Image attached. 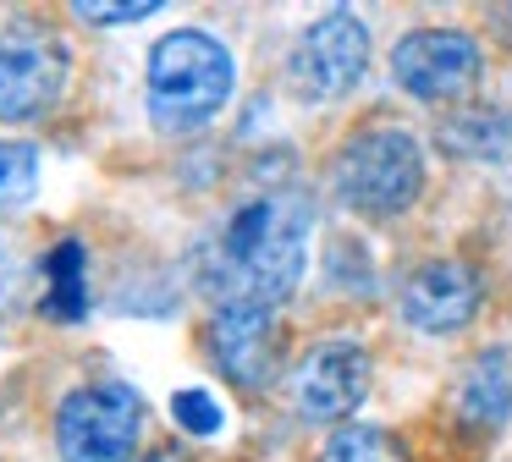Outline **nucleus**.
I'll list each match as a JSON object with an SVG mask.
<instances>
[{"mask_svg":"<svg viewBox=\"0 0 512 462\" xmlns=\"http://www.w3.org/2000/svg\"><path fill=\"white\" fill-rule=\"evenodd\" d=\"M314 209L298 193H259L221 220L199 248V286L221 308H270L287 303L303 281Z\"/></svg>","mask_w":512,"mask_h":462,"instance_id":"f257e3e1","label":"nucleus"},{"mask_svg":"<svg viewBox=\"0 0 512 462\" xmlns=\"http://www.w3.org/2000/svg\"><path fill=\"white\" fill-rule=\"evenodd\" d=\"M232 50L204 28H177L149 50V116L160 132H199L232 99Z\"/></svg>","mask_w":512,"mask_h":462,"instance_id":"f03ea898","label":"nucleus"},{"mask_svg":"<svg viewBox=\"0 0 512 462\" xmlns=\"http://www.w3.org/2000/svg\"><path fill=\"white\" fill-rule=\"evenodd\" d=\"M424 187V154L402 127H369L336 154V198L369 220H391L413 209Z\"/></svg>","mask_w":512,"mask_h":462,"instance_id":"7ed1b4c3","label":"nucleus"},{"mask_svg":"<svg viewBox=\"0 0 512 462\" xmlns=\"http://www.w3.org/2000/svg\"><path fill=\"white\" fill-rule=\"evenodd\" d=\"M138 435H144V396L122 380L78 385L56 407L61 462H133Z\"/></svg>","mask_w":512,"mask_h":462,"instance_id":"20e7f679","label":"nucleus"},{"mask_svg":"<svg viewBox=\"0 0 512 462\" xmlns=\"http://www.w3.org/2000/svg\"><path fill=\"white\" fill-rule=\"evenodd\" d=\"M369 61V28L353 11H325L320 22L298 33L287 55V83L303 99H342L347 88H358Z\"/></svg>","mask_w":512,"mask_h":462,"instance_id":"39448f33","label":"nucleus"},{"mask_svg":"<svg viewBox=\"0 0 512 462\" xmlns=\"http://www.w3.org/2000/svg\"><path fill=\"white\" fill-rule=\"evenodd\" d=\"M67 88V50L34 22L0 28V121H39Z\"/></svg>","mask_w":512,"mask_h":462,"instance_id":"423d86ee","label":"nucleus"},{"mask_svg":"<svg viewBox=\"0 0 512 462\" xmlns=\"http://www.w3.org/2000/svg\"><path fill=\"white\" fill-rule=\"evenodd\" d=\"M391 77L419 99H457L479 83V44L457 28H419L397 39Z\"/></svg>","mask_w":512,"mask_h":462,"instance_id":"0eeeda50","label":"nucleus"},{"mask_svg":"<svg viewBox=\"0 0 512 462\" xmlns=\"http://www.w3.org/2000/svg\"><path fill=\"white\" fill-rule=\"evenodd\" d=\"M204 336H210V358L221 363L226 380H237L243 391L276 385L281 330H276V314H270V308H215Z\"/></svg>","mask_w":512,"mask_h":462,"instance_id":"6e6552de","label":"nucleus"},{"mask_svg":"<svg viewBox=\"0 0 512 462\" xmlns=\"http://www.w3.org/2000/svg\"><path fill=\"white\" fill-rule=\"evenodd\" d=\"M292 396H298V413L314 424H336L347 418L358 402L369 396V352L353 341H325L292 374Z\"/></svg>","mask_w":512,"mask_h":462,"instance_id":"1a4fd4ad","label":"nucleus"},{"mask_svg":"<svg viewBox=\"0 0 512 462\" xmlns=\"http://www.w3.org/2000/svg\"><path fill=\"white\" fill-rule=\"evenodd\" d=\"M479 292H485V281H479L474 264H463V259L419 264V270L402 281V319H408L413 330L441 336V330H457V325L474 319Z\"/></svg>","mask_w":512,"mask_h":462,"instance_id":"9d476101","label":"nucleus"},{"mask_svg":"<svg viewBox=\"0 0 512 462\" xmlns=\"http://www.w3.org/2000/svg\"><path fill=\"white\" fill-rule=\"evenodd\" d=\"M45 314L50 319L89 314V248L72 237L45 253Z\"/></svg>","mask_w":512,"mask_h":462,"instance_id":"9b49d317","label":"nucleus"},{"mask_svg":"<svg viewBox=\"0 0 512 462\" xmlns=\"http://www.w3.org/2000/svg\"><path fill=\"white\" fill-rule=\"evenodd\" d=\"M507 413H512V358L485 352L463 380V418L474 429H496Z\"/></svg>","mask_w":512,"mask_h":462,"instance_id":"f8f14e48","label":"nucleus"},{"mask_svg":"<svg viewBox=\"0 0 512 462\" xmlns=\"http://www.w3.org/2000/svg\"><path fill=\"white\" fill-rule=\"evenodd\" d=\"M320 462H413V457H408V446H402L391 429H380V424H347V429H336V435L325 440Z\"/></svg>","mask_w":512,"mask_h":462,"instance_id":"ddd939ff","label":"nucleus"},{"mask_svg":"<svg viewBox=\"0 0 512 462\" xmlns=\"http://www.w3.org/2000/svg\"><path fill=\"white\" fill-rule=\"evenodd\" d=\"M39 187V149L34 143H0V209L28 204Z\"/></svg>","mask_w":512,"mask_h":462,"instance_id":"4468645a","label":"nucleus"},{"mask_svg":"<svg viewBox=\"0 0 512 462\" xmlns=\"http://www.w3.org/2000/svg\"><path fill=\"white\" fill-rule=\"evenodd\" d=\"M171 418H177V424L188 429V435H215V429L226 424L221 402H215L210 391H199V385H188V391L171 396Z\"/></svg>","mask_w":512,"mask_h":462,"instance_id":"2eb2a0df","label":"nucleus"},{"mask_svg":"<svg viewBox=\"0 0 512 462\" xmlns=\"http://www.w3.org/2000/svg\"><path fill=\"white\" fill-rule=\"evenodd\" d=\"M72 17L78 22H138V17H155V0H133V6H100V0H78L72 6Z\"/></svg>","mask_w":512,"mask_h":462,"instance_id":"dca6fc26","label":"nucleus"},{"mask_svg":"<svg viewBox=\"0 0 512 462\" xmlns=\"http://www.w3.org/2000/svg\"><path fill=\"white\" fill-rule=\"evenodd\" d=\"M133 462H188L177 446H155V451H144V457H133Z\"/></svg>","mask_w":512,"mask_h":462,"instance_id":"f3484780","label":"nucleus"}]
</instances>
